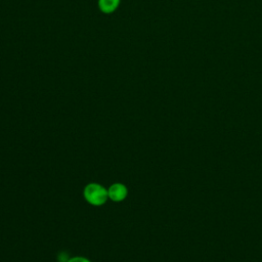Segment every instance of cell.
<instances>
[{
  "label": "cell",
  "instance_id": "6da1fadb",
  "mask_svg": "<svg viewBox=\"0 0 262 262\" xmlns=\"http://www.w3.org/2000/svg\"><path fill=\"white\" fill-rule=\"evenodd\" d=\"M83 195L87 203L96 207L104 205L108 199L107 189L99 183L95 182L89 183L85 186L83 190Z\"/></svg>",
  "mask_w": 262,
  "mask_h": 262
},
{
  "label": "cell",
  "instance_id": "7a4b0ae2",
  "mask_svg": "<svg viewBox=\"0 0 262 262\" xmlns=\"http://www.w3.org/2000/svg\"><path fill=\"white\" fill-rule=\"evenodd\" d=\"M107 194L108 199H111L113 202H122L124 201L128 195V188L123 183H114L107 188Z\"/></svg>",
  "mask_w": 262,
  "mask_h": 262
},
{
  "label": "cell",
  "instance_id": "3957f363",
  "mask_svg": "<svg viewBox=\"0 0 262 262\" xmlns=\"http://www.w3.org/2000/svg\"><path fill=\"white\" fill-rule=\"evenodd\" d=\"M120 2L121 0H98L97 5L101 12L110 14L117 10V8L120 5Z\"/></svg>",
  "mask_w": 262,
  "mask_h": 262
},
{
  "label": "cell",
  "instance_id": "277c9868",
  "mask_svg": "<svg viewBox=\"0 0 262 262\" xmlns=\"http://www.w3.org/2000/svg\"><path fill=\"white\" fill-rule=\"evenodd\" d=\"M68 262H91L88 258L86 257H82V256H76L73 258H70V260Z\"/></svg>",
  "mask_w": 262,
  "mask_h": 262
},
{
  "label": "cell",
  "instance_id": "5b68a950",
  "mask_svg": "<svg viewBox=\"0 0 262 262\" xmlns=\"http://www.w3.org/2000/svg\"><path fill=\"white\" fill-rule=\"evenodd\" d=\"M70 260L68 254L66 252H60L57 256V261L58 262H68Z\"/></svg>",
  "mask_w": 262,
  "mask_h": 262
}]
</instances>
